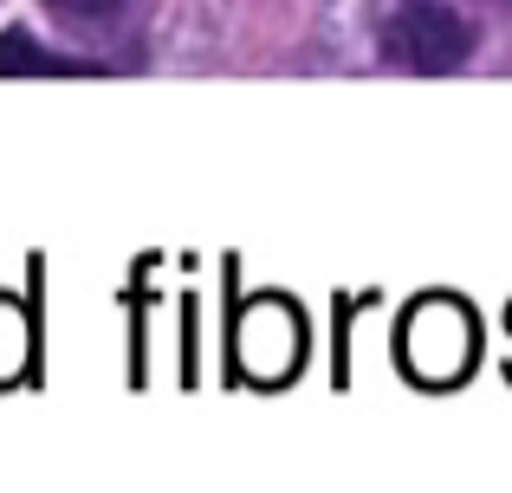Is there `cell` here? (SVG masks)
Returning a JSON list of instances; mask_svg holds the SVG:
<instances>
[{
    "label": "cell",
    "mask_w": 512,
    "mask_h": 493,
    "mask_svg": "<svg viewBox=\"0 0 512 493\" xmlns=\"http://www.w3.org/2000/svg\"><path fill=\"white\" fill-rule=\"evenodd\" d=\"M474 351H480V325L461 299L448 292H428L409 318H402V370L428 390H448L474 370Z\"/></svg>",
    "instance_id": "obj_1"
},
{
    "label": "cell",
    "mask_w": 512,
    "mask_h": 493,
    "mask_svg": "<svg viewBox=\"0 0 512 493\" xmlns=\"http://www.w3.org/2000/svg\"><path fill=\"white\" fill-rule=\"evenodd\" d=\"M383 52L396 65H409V72L435 78V72H454V65L474 52V26H467L454 7H441V0H409L402 13H389Z\"/></svg>",
    "instance_id": "obj_2"
},
{
    "label": "cell",
    "mask_w": 512,
    "mask_h": 493,
    "mask_svg": "<svg viewBox=\"0 0 512 493\" xmlns=\"http://www.w3.org/2000/svg\"><path fill=\"white\" fill-rule=\"evenodd\" d=\"M234 364L253 383H286L305 364V318L286 299H273V292L253 299L234 325Z\"/></svg>",
    "instance_id": "obj_3"
},
{
    "label": "cell",
    "mask_w": 512,
    "mask_h": 493,
    "mask_svg": "<svg viewBox=\"0 0 512 493\" xmlns=\"http://www.w3.org/2000/svg\"><path fill=\"white\" fill-rule=\"evenodd\" d=\"M0 72H46V78H65V72H91L85 59H59V52H39L26 33H0Z\"/></svg>",
    "instance_id": "obj_4"
},
{
    "label": "cell",
    "mask_w": 512,
    "mask_h": 493,
    "mask_svg": "<svg viewBox=\"0 0 512 493\" xmlns=\"http://www.w3.org/2000/svg\"><path fill=\"white\" fill-rule=\"evenodd\" d=\"M33 357V331H26V312L13 299H0V383H13Z\"/></svg>",
    "instance_id": "obj_5"
},
{
    "label": "cell",
    "mask_w": 512,
    "mask_h": 493,
    "mask_svg": "<svg viewBox=\"0 0 512 493\" xmlns=\"http://www.w3.org/2000/svg\"><path fill=\"white\" fill-rule=\"evenodd\" d=\"M52 7H65V13H111V7H124V0H52Z\"/></svg>",
    "instance_id": "obj_6"
},
{
    "label": "cell",
    "mask_w": 512,
    "mask_h": 493,
    "mask_svg": "<svg viewBox=\"0 0 512 493\" xmlns=\"http://www.w3.org/2000/svg\"><path fill=\"white\" fill-rule=\"evenodd\" d=\"M500 7H512V0H500Z\"/></svg>",
    "instance_id": "obj_7"
}]
</instances>
